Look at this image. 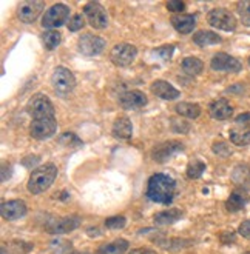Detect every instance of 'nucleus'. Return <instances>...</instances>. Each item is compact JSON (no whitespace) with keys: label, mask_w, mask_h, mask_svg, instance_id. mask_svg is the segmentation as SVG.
I'll list each match as a JSON object with an SVG mask.
<instances>
[{"label":"nucleus","mask_w":250,"mask_h":254,"mask_svg":"<svg viewBox=\"0 0 250 254\" xmlns=\"http://www.w3.org/2000/svg\"><path fill=\"white\" fill-rule=\"evenodd\" d=\"M176 182L168 174L158 173L149 179L147 184V197L156 203H170L174 197Z\"/></svg>","instance_id":"obj_1"},{"label":"nucleus","mask_w":250,"mask_h":254,"mask_svg":"<svg viewBox=\"0 0 250 254\" xmlns=\"http://www.w3.org/2000/svg\"><path fill=\"white\" fill-rule=\"evenodd\" d=\"M56 176H57V168L53 163H47V165L36 168L28 179V191L31 194H40L43 191H47L53 185Z\"/></svg>","instance_id":"obj_2"},{"label":"nucleus","mask_w":250,"mask_h":254,"mask_svg":"<svg viewBox=\"0 0 250 254\" xmlns=\"http://www.w3.org/2000/svg\"><path fill=\"white\" fill-rule=\"evenodd\" d=\"M26 111L33 116L34 121L39 119H54V107L45 94H36L28 102Z\"/></svg>","instance_id":"obj_3"},{"label":"nucleus","mask_w":250,"mask_h":254,"mask_svg":"<svg viewBox=\"0 0 250 254\" xmlns=\"http://www.w3.org/2000/svg\"><path fill=\"white\" fill-rule=\"evenodd\" d=\"M51 85L54 88V91L61 96H67L70 94L76 86V79L75 74H73L70 69L59 66L54 69L53 76H51Z\"/></svg>","instance_id":"obj_4"},{"label":"nucleus","mask_w":250,"mask_h":254,"mask_svg":"<svg viewBox=\"0 0 250 254\" xmlns=\"http://www.w3.org/2000/svg\"><path fill=\"white\" fill-rule=\"evenodd\" d=\"M207 20L213 28L223 29V31H227V33L237 29V19H235L233 14L226 8L212 9L209 12V16H207Z\"/></svg>","instance_id":"obj_5"},{"label":"nucleus","mask_w":250,"mask_h":254,"mask_svg":"<svg viewBox=\"0 0 250 254\" xmlns=\"http://www.w3.org/2000/svg\"><path fill=\"white\" fill-rule=\"evenodd\" d=\"M70 16V8L64 3H56L53 5L50 9H47V12L43 14L42 19V26L43 28H59L62 26L67 19Z\"/></svg>","instance_id":"obj_6"},{"label":"nucleus","mask_w":250,"mask_h":254,"mask_svg":"<svg viewBox=\"0 0 250 254\" xmlns=\"http://www.w3.org/2000/svg\"><path fill=\"white\" fill-rule=\"evenodd\" d=\"M138 56L136 47L130 43H119L111 50L110 53V61L116 66H128L130 64H133V61Z\"/></svg>","instance_id":"obj_7"},{"label":"nucleus","mask_w":250,"mask_h":254,"mask_svg":"<svg viewBox=\"0 0 250 254\" xmlns=\"http://www.w3.org/2000/svg\"><path fill=\"white\" fill-rule=\"evenodd\" d=\"M57 129V124L54 119H39V121H33L29 125V134L36 140H45L54 136Z\"/></svg>","instance_id":"obj_8"},{"label":"nucleus","mask_w":250,"mask_h":254,"mask_svg":"<svg viewBox=\"0 0 250 254\" xmlns=\"http://www.w3.org/2000/svg\"><path fill=\"white\" fill-rule=\"evenodd\" d=\"M83 12L90 22V25L94 28V29H104L107 28L108 25V17H107V12L104 9L100 3H96V2H90L86 3L85 8H83Z\"/></svg>","instance_id":"obj_9"},{"label":"nucleus","mask_w":250,"mask_h":254,"mask_svg":"<svg viewBox=\"0 0 250 254\" xmlns=\"http://www.w3.org/2000/svg\"><path fill=\"white\" fill-rule=\"evenodd\" d=\"M43 8H45V3L42 0H26V2H22L19 5L17 17L25 23H33L40 16Z\"/></svg>","instance_id":"obj_10"},{"label":"nucleus","mask_w":250,"mask_h":254,"mask_svg":"<svg viewBox=\"0 0 250 254\" xmlns=\"http://www.w3.org/2000/svg\"><path fill=\"white\" fill-rule=\"evenodd\" d=\"M78 47L83 56H99L105 48V40L93 34H83L78 42Z\"/></svg>","instance_id":"obj_11"},{"label":"nucleus","mask_w":250,"mask_h":254,"mask_svg":"<svg viewBox=\"0 0 250 254\" xmlns=\"http://www.w3.org/2000/svg\"><path fill=\"white\" fill-rule=\"evenodd\" d=\"M212 69L215 71H227V72H240L243 69V65L238 59H235L226 53H218L212 57L210 62Z\"/></svg>","instance_id":"obj_12"},{"label":"nucleus","mask_w":250,"mask_h":254,"mask_svg":"<svg viewBox=\"0 0 250 254\" xmlns=\"http://www.w3.org/2000/svg\"><path fill=\"white\" fill-rule=\"evenodd\" d=\"M184 149V145L178 140H168V142H164L161 143L159 146H156L152 153V157L159 162V163H164L167 162L170 157H173L174 154L181 153Z\"/></svg>","instance_id":"obj_13"},{"label":"nucleus","mask_w":250,"mask_h":254,"mask_svg":"<svg viewBox=\"0 0 250 254\" xmlns=\"http://www.w3.org/2000/svg\"><path fill=\"white\" fill-rule=\"evenodd\" d=\"M0 213L5 220H17L26 214V205L23 200H8L2 203Z\"/></svg>","instance_id":"obj_14"},{"label":"nucleus","mask_w":250,"mask_h":254,"mask_svg":"<svg viewBox=\"0 0 250 254\" xmlns=\"http://www.w3.org/2000/svg\"><path fill=\"white\" fill-rule=\"evenodd\" d=\"M119 102L125 110L142 108L144 105H147V96L139 89H131V91H127L119 97Z\"/></svg>","instance_id":"obj_15"},{"label":"nucleus","mask_w":250,"mask_h":254,"mask_svg":"<svg viewBox=\"0 0 250 254\" xmlns=\"http://www.w3.org/2000/svg\"><path fill=\"white\" fill-rule=\"evenodd\" d=\"M81 225V219L79 217H64V219H57L51 222L47 227V230L51 234H65L73 230H76Z\"/></svg>","instance_id":"obj_16"},{"label":"nucleus","mask_w":250,"mask_h":254,"mask_svg":"<svg viewBox=\"0 0 250 254\" xmlns=\"http://www.w3.org/2000/svg\"><path fill=\"white\" fill-rule=\"evenodd\" d=\"M152 91L156 97L163 99V100H174L181 96V93L176 89L171 83L166 80H156L152 83Z\"/></svg>","instance_id":"obj_17"},{"label":"nucleus","mask_w":250,"mask_h":254,"mask_svg":"<svg viewBox=\"0 0 250 254\" xmlns=\"http://www.w3.org/2000/svg\"><path fill=\"white\" fill-rule=\"evenodd\" d=\"M209 113L215 121H227V119H230L233 114V107L229 103V100L218 99L210 103Z\"/></svg>","instance_id":"obj_18"},{"label":"nucleus","mask_w":250,"mask_h":254,"mask_svg":"<svg viewBox=\"0 0 250 254\" xmlns=\"http://www.w3.org/2000/svg\"><path fill=\"white\" fill-rule=\"evenodd\" d=\"M196 23V19L192 14H174L171 17V25L178 33L181 34H190L193 31Z\"/></svg>","instance_id":"obj_19"},{"label":"nucleus","mask_w":250,"mask_h":254,"mask_svg":"<svg viewBox=\"0 0 250 254\" xmlns=\"http://www.w3.org/2000/svg\"><path fill=\"white\" fill-rule=\"evenodd\" d=\"M113 136L116 139H130L133 134V125H131L128 117H119L113 125Z\"/></svg>","instance_id":"obj_20"},{"label":"nucleus","mask_w":250,"mask_h":254,"mask_svg":"<svg viewBox=\"0 0 250 254\" xmlns=\"http://www.w3.org/2000/svg\"><path fill=\"white\" fill-rule=\"evenodd\" d=\"M246 203H247V194L241 190H237V191H233L230 194V197L227 199L226 208L230 213H237V211L243 210Z\"/></svg>","instance_id":"obj_21"},{"label":"nucleus","mask_w":250,"mask_h":254,"mask_svg":"<svg viewBox=\"0 0 250 254\" xmlns=\"http://www.w3.org/2000/svg\"><path fill=\"white\" fill-rule=\"evenodd\" d=\"M229 136H230L232 143L238 145V146H246V145L250 143V128L237 125L235 128L230 129Z\"/></svg>","instance_id":"obj_22"},{"label":"nucleus","mask_w":250,"mask_h":254,"mask_svg":"<svg viewBox=\"0 0 250 254\" xmlns=\"http://www.w3.org/2000/svg\"><path fill=\"white\" fill-rule=\"evenodd\" d=\"M128 250V242L125 239H117L114 242L102 245L97 250V254H124Z\"/></svg>","instance_id":"obj_23"},{"label":"nucleus","mask_w":250,"mask_h":254,"mask_svg":"<svg viewBox=\"0 0 250 254\" xmlns=\"http://www.w3.org/2000/svg\"><path fill=\"white\" fill-rule=\"evenodd\" d=\"M174 111L182 117L187 119H196L201 114V107L198 103H188V102H181L174 107Z\"/></svg>","instance_id":"obj_24"},{"label":"nucleus","mask_w":250,"mask_h":254,"mask_svg":"<svg viewBox=\"0 0 250 254\" xmlns=\"http://www.w3.org/2000/svg\"><path fill=\"white\" fill-rule=\"evenodd\" d=\"M193 42L198 45V47H209V45L221 43V37L213 31H198L193 36Z\"/></svg>","instance_id":"obj_25"},{"label":"nucleus","mask_w":250,"mask_h":254,"mask_svg":"<svg viewBox=\"0 0 250 254\" xmlns=\"http://www.w3.org/2000/svg\"><path fill=\"white\" fill-rule=\"evenodd\" d=\"M204 68V64L198 57H185L182 61V71L187 76H198Z\"/></svg>","instance_id":"obj_26"},{"label":"nucleus","mask_w":250,"mask_h":254,"mask_svg":"<svg viewBox=\"0 0 250 254\" xmlns=\"http://www.w3.org/2000/svg\"><path fill=\"white\" fill-rule=\"evenodd\" d=\"M182 217V211L178 210V208H173V210H167L155 216V222L158 225H170V223H174L178 219Z\"/></svg>","instance_id":"obj_27"},{"label":"nucleus","mask_w":250,"mask_h":254,"mask_svg":"<svg viewBox=\"0 0 250 254\" xmlns=\"http://www.w3.org/2000/svg\"><path fill=\"white\" fill-rule=\"evenodd\" d=\"M61 40H62L61 33H59V31H54V29H50V31H47L45 34L42 36L43 45H45V48L50 50V51L54 50V48H57V47H59V43H61Z\"/></svg>","instance_id":"obj_28"},{"label":"nucleus","mask_w":250,"mask_h":254,"mask_svg":"<svg viewBox=\"0 0 250 254\" xmlns=\"http://www.w3.org/2000/svg\"><path fill=\"white\" fill-rule=\"evenodd\" d=\"M205 171V163L199 159H193L187 165V177L188 179H199Z\"/></svg>","instance_id":"obj_29"},{"label":"nucleus","mask_w":250,"mask_h":254,"mask_svg":"<svg viewBox=\"0 0 250 254\" xmlns=\"http://www.w3.org/2000/svg\"><path fill=\"white\" fill-rule=\"evenodd\" d=\"M59 143L65 148H76L82 145V140L73 132H64L61 137H59Z\"/></svg>","instance_id":"obj_30"},{"label":"nucleus","mask_w":250,"mask_h":254,"mask_svg":"<svg viewBox=\"0 0 250 254\" xmlns=\"http://www.w3.org/2000/svg\"><path fill=\"white\" fill-rule=\"evenodd\" d=\"M238 8V14L243 20V23L246 26H250V0H244V2H240L237 5Z\"/></svg>","instance_id":"obj_31"},{"label":"nucleus","mask_w":250,"mask_h":254,"mask_svg":"<svg viewBox=\"0 0 250 254\" xmlns=\"http://www.w3.org/2000/svg\"><path fill=\"white\" fill-rule=\"evenodd\" d=\"M127 225V219L124 216H113L105 220V227L110 230H121Z\"/></svg>","instance_id":"obj_32"},{"label":"nucleus","mask_w":250,"mask_h":254,"mask_svg":"<svg viewBox=\"0 0 250 254\" xmlns=\"http://www.w3.org/2000/svg\"><path fill=\"white\" fill-rule=\"evenodd\" d=\"M83 25H85V19H83L82 14H75V16L71 17L70 23H68V29L71 33H76V31H79V29L83 28Z\"/></svg>","instance_id":"obj_33"},{"label":"nucleus","mask_w":250,"mask_h":254,"mask_svg":"<svg viewBox=\"0 0 250 254\" xmlns=\"http://www.w3.org/2000/svg\"><path fill=\"white\" fill-rule=\"evenodd\" d=\"M173 53H174V47H173V45H164V47H159V48L155 50V54L163 57V61H170Z\"/></svg>","instance_id":"obj_34"},{"label":"nucleus","mask_w":250,"mask_h":254,"mask_svg":"<svg viewBox=\"0 0 250 254\" xmlns=\"http://www.w3.org/2000/svg\"><path fill=\"white\" fill-rule=\"evenodd\" d=\"M167 8L171 12H182L185 9V3L181 2V0H170V2L167 3Z\"/></svg>","instance_id":"obj_35"},{"label":"nucleus","mask_w":250,"mask_h":254,"mask_svg":"<svg viewBox=\"0 0 250 254\" xmlns=\"http://www.w3.org/2000/svg\"><path fill=\"white\" fill-rule=\"evenodd\" d=\"M213 153L216 154H223V156H229L230 154V148L227 146V143L224 142H216L213 145Z\"/></svg>","instance_id":"obj_36"},{"label":"nucleus","mask_w":250,"mask_h":254,"mask_svg":"<svg viewBox=\"0 0 250 254\" xmlns=\"http://www.w3.org/2000/svg\"><path fill=\"white\" fill-rule=\"evenodd\" d=\"M240 234L243 236V237H246V239H249L250 241V219L249 220H244L241 225H240Z\"/></svg>","instance_id":"obj_37"},{"label":"nucleus","mask_w":250,"mask_h":254,"mask_svg":"<svg viewBox=\"0 0 250 254\" xmlns=\"http://www.w3.org/2000/svg\"><path fill=\"white\" fill-rule=\"evenodd\" d=\"M235 124L237 125H241V127H246L250 124V113H244V114H240L237 119H235Z\"/></svg>","instance_id":"obj_38"},{"label":"nucleus","mask_w":250,"mask_h":254,"mask_svg":"<svg viewBox=\"0 0 250 254\" xmlns=\"http://www.w3.org/2000/svg\"><path fill=\"white\" fill-rule=\"evenodd\" d=\"M221 242L223 244L235 242V233H224V234H221Z\"/></svg>","instance_id":"obj_39"},{"label":"nucleus","mask_w":250,"mask_h":254,"mask_svg":"<svg viewBox=\"0 0 250 254\" xmlns=\"http://www.w3.org/2000/svg\"><path fill=\"white\" fill-rule=\"evenodd\" d=\"M128 254H158V253L149 248H138V250H131Z\"/></svg>","instance_id":"obj_40"},{"label":"nucleus","mask_w":250,"mask_h":254,"mask_svg":"<svg viewBox=\"0 0 250 254\" xmlns=\"http://www.w3.org/2000/svg\"><path fill=\"white\" fill-rule=\"evenodd\" d=\"M86 233L90 234L91 237H93V236H99V234H100V231H99L97 228H90V230H88Z\"/></svg>","instance_id":"obj_41"},{"label":"nucleus","mask_w":250,"mask_h":254,"mask_svg":"<svg viewBox=\"0 0 250 254\" xmlns=\"http://www.w3.org/2000/svg\"><path fill=\"white\" fill-rule=\"evenodd\" d=\"M76 254H86V253H76Z\"/></svg>","instance_id":"obj_42"},{"label":"nucleus","mask_w":250,"mask_h":254,"mask_svg":"<svg viewBox=\"0 0 250 254\" xmlns=\"http://www.w3.org/2000/svg\"><path fill=\"white\" fill-rule=\"evenodd\" d=\"M249 65H250V57H249Z\"/></svg>","instance_id":"obj_43"},{"label":"nucleus","mask_w":250,"mask_h":254,"mask_svg":"<svg viewBox=\"0 0 250 254\" xmlns=\"http://www.w3.org/2000/svg\"><path fill=\"white\" fill-rule=\"evenodd\" d=\"M244 254H250V251H249V253H244Z\"/></svg>","instance_id":"obj_44"}]
</instances>
